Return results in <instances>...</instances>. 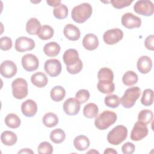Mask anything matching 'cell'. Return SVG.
<instances>
[{"mask_svg":"<svg viewBox=\"0 0 154 154\" xmlns=\"http://www.w3.org/2000/svg\"><path fill=\"white\" fill-rule=\"evenodd\" d=\"M75 97L81 103H84L89 99L90 93L87 90L81 89L77 91L75 94Z\"/></svg>","mask_w":154,"mask_h":154,"instance_id":"f35d334b","label":"cell"},{"mask_svg":"<svg viewBox=\"0 0 154 154\" xmlns=\"http://www.w3.org/2000/svg\"><path fill=\"white\" fill-rule=\"evenodd\" d=\"M134 10L137 14L145 16H151L153 14L154 5L151 1L140 0L135 2L134 5Z\"/></svg>","mask_w":154,"mask_h":154,"instance_id":"8992f818","label":"cell"},{"mask_svg":"<svg viewBox=\"0 0 154 154\" xmlns=\"http://www.w3.org/2000/svg\"><path fill=\"white\" fill-rule=\"evenodd\" d=\"M37 152L40 154H51L53 152V147L49 142L43 141L38 145Z\"/></svg>","mask_w":154,"mask_h":154,"instance_id":"74e56055","label":"cell"},{"mask_svg":"<svg viewBox=\"0 0 154 154\" xmlns=\"http://www.w3.org/2000/svg\"><path fill=\"white\" fill-rule=\"evenodd\" d=\"M128 136L127 128L123 125H117L111 130L107 135V140L112 145H119Z\"/></svg>","mask_w":154,"mask_h":154,"instance_id":"3957f363","label":"cell"},{"mask_svg":"<svg viewBox=\"0 0 154 154\" xmlns=\"http://www.w3.org/2000/svg\"><path fill=\"white\" fill-rule=\"evenodd\" d=\"M153 117V114L151 110L143 109L138 114V121L145 125H147L152 121Z\"/></svg>","mask_w":154,"mask_h":154,"instance_id":"d6a6232c","label":"cell"},{"mask_svg":"<svg viewBox=\"0 0 154 154\" xmlns=\"http://www.w3.org/2000/svg\"><path fill=\"white\" fill-rule=\"evenodd\" d=\"M122 24L128 29L139 28L141 25V19L132 13H125L121 19Z\"/></svg>","mask_w":154,"mask_h":154,"instance_id":"8fae6325","label":"cell"},{"mask_svg":"<svg viewBox=\"0 0 154 154\" xmlns=\"http://www.w3.org/2000/svg\"><path fill=\"white\" fill-rule=\"evenodd\" d=\"M34 41L27 37H19L15 41V49L19 52L31 51L35 48Z\"/></svg>","mask_w":154,"mask_h":154,"instance_id":"30bf717a","label":"cell"},{"mask_svg":"<svg viewBox=\"0 0 154 154\" xmlns=\"http://www.w3.org/2000/svg\"><path fill=\"white\" fill-rule=\"evenodd\" d=\"M97 78L99 82L111 83L113 82L114 73L112 70L107 67L101 68L97 73Z\"/></svg>","mask_w":154,"mask_h":154,"instance_id":"ffe728a7","label":"cell"},{"mask_svg":"<svg viewBox=\"0 0 154 154\" xmlns=\"http://www.w3.org/2000/svg\"><path fill=\"white\" fill-rule=\"evenodd\" d=\"M61 50L60 46L55 42H51L46 43L43 47V52L49 57L57 56Z\"/></svg>","mask_w":154,"mask_h":154,"instance_id":"7402d4cb","label":"cell"},{"mask_svg":"<svg viewBox=\"0 0 154 154\" xmlns=\"http://www.w3.org/2000/svg\"><path fill=\"white\" fill-rule=\"evenodd\" d=\"M41 26L40 21L36 18L32 17L28 20L26 24V31L30 35H35Z\"/></svg>","mask_w":154,"mask_h":154,"instance_id":"d4e9b609","label":"cell"},{"mask_svg":"<svg viewBox=\"0 0 154 154\" xmlns=\"http://www.w3.org/2000/svg\"><path fill=\"white\" fill-rule=\"evenodd\" d=\"M32 84L37 87L42 88L45 87L48 82L47 76L42 72L34 73L31 77Z\"/></svg>","mask_w":154,"mask_h":154,"instance_id":"44dd1931","label":"cell"},{"mask_svg":"<svg viewBox=\"0 0 154 154\" xmlns=\"http://www.w3.org/2000/svg\"><path fill=\"white\" fill-rule=\"evenodd\" d=\"M104 102L106 106L112 108H116L118 107L120 103V99L117 95L110 94L105 97Z\"/></svg>","mask_w":154,"mask_h":154,"instance_id":"d590c367","label":"cell"},{"mask_svg":"<svg viewBox=\"0 0 154 154\" xmlns=\"http://www.w3.org/2000/svg\"><path fill=\"white\" fill-rule=\"evenodd\" d=\"M141 103L146 106H150L153 102V91L150 88H147L143 91L141 99Z\"/></svg>","mask_w":154,"mask_h":154,"instance_id":"e575fe53","label":"cell"},{"mask_svg":"<svg viewBox=\"0 0 154 154\" xmlns=\"http://www.w3.org/2000/svg\"><path fill=\"white\" fill-rule=\"evenodd\" d=\"M138 78L137 73L133 71L129 70L125 72L122 77L123 83L126 86H132L138 82Z\"/></svg>","mask_w":154,"mask_h":154,"instance_id":"4dcf8cb0","label":"cell"},{"mask_svg":"<svg viewBox=\"0 0 154 154\" xmlns=\"http://www.w3.org/2000/svg\"><path fill=\"white\" fill-rule=\"evenodd\" d=\"M63 61L66 66H70L75 64L80 59L78 51L75 49L66 50L63 55Z\"/></svg>","mask_w":154,"mask_h":154,"instance_id":"d6986e66","label":"cell"},{"mask_svg":"<svg viewBox=\"0 0 154 154\" xmlns=\"http://www.w3.org/2000/svg\"><path fill=\"white\" fill-rule=\"evenodd\" d=\"M2 143L8 146H11L16 144L17 140V135L15 133L10 131H5L1 135Z\"/></svg>","mask_w":154,"mask_h":154,"instance_id":"cb8c5ba5","label":"cell"},{"mask_svg":"<svg viewBox=\"0 0 154 154\" xmlns=\"http://www.w3.org/2000/svg\"><path fill=\"white\" fill-rule=\"evenodd\" d=\"M99 108L94 103H88L85 105L83 109L84 116L88 119H93L97 116Z\"/></svg>","mask_w":154,"mask_h":154,"instance_id":"4316f807","label":"cell"},{"mask_svg":"<svg viewBox=\"0 0 154 154\" xmlns=\"http://www.w3.org/2000/svg\"><path fill=\"white\" fill-rule=\"evenodd\" d=\"M17 69L16 64L11 60L4 61L0 66V73L5 78H11L17 73Z\"/></svg>","mask_w":154,"mask_h":154,"instance_id":"4fadbf2b","label":"cell"},{"mask_svg":"<svg viewBox=\"0 0 154 154\" xmlns=\"http://www.w3.org/2000/svg\"><path fill=\"white\" fill-rule=\"evenodd\" d=\"M123 37V32L119 28L107 30L103 35L104 42L109 45H113L120 41Z\"/></svg>","mask_w":154,"mask_h":154,"instance_id":"52a82bcc","label":"cell"},{"mask_svg":"<svg viewBox=\"0 0 154 154\" xmlns=\"http://www.w3.org/2000/svg\"><path fill=\"white\" fill-rule=\"evenodd\" d=\"M11 39L8 37H2L0 39V48L2 51H8L12 47Z\"/></svg>","mask_w":154,"mask_h":154,"instance_id":"ab89813d","label":"cell"},{"mask_svg":"<svg viewBox=\"0 0 154 154\" xmlns=\"http://www.w3.org/2000/svg\"><path fill=\"white\" fill-rule=\"evenodd\" d=\"M91 14V5L89 3L84 2L73 7L72 10L71 17L75 22L82 23L90 18Z\"/></svg>","mask_w":154,"mask_h":154,"instance_id":"6da1fadb","label":"cell"},{"mask_svg":"<svg viewBox=\"0 0 154 154\" xmlns=\"http://www.w3.org/2000/svg\"><path fill=\"white\" fill-rule=\"evenodd\" d=\"M11 88L13 95L17 99L21 100L28 95V83L23 78L14 79L11 83Z\"/></svg>","mask_w":154,"mask_h":154,"instance_id":"5b68a950","label":"cell"},{"mask_svg":"<svg viewBox=\"0 0 154 154\" xmlns=\"http://www.w3.org/2000/svg\"><path fill=\"white\" fill-rule=\"evenodd\" d=\"M98 90L103 94H111L114 91L115 85L114 82L102 83L98 82L97 84Z\"/></svg>","mask_w":154,"mask_h":154,"instance_id":"8d00e7d4","label":"cell"},{"mask_svg":"<svg viewBox=\"0 0 154 154\" xmlns=\"http://www.w3.org/2000/svg\"><path fill=\"white\" fill-rule=\"evenodd\" d=\"M141 96V90L138 87H132L128 88L122 97L120 103L125 108H131L134 106L137 100Z\"/></svg>","mask_w":154,"mask_h":154,"instance_id":"277c9868","label":"cell"},{"mask_svg":"<svg viewBox=\"0 0 154 154\" xmlns=\"http://www.w3.org/2000/svg\"><path fill=\"white\" fill-rule=\"evenodd\" d=\"M90 152H91V153H93V152H94V153H99V152H98L97 151H96V150H93L92 151H91V150H90V151H88L87 153H90Z\"/></svg>","mask_w":154,"mask_h":154,"instance_id":"c3c4849f","label":"cell"},{"mask_svg":"<svg viewBox=\"0 0 154 154\" xmlns=\"http://www.w3.org/2000/svg\"><path fill=\"white\" fill-rule=\"evenodd\" d=\"M22 65L26 71L32 72L38 69L39 61L35 55L32 54H28L22 57Z\"/></svg>","mask_w":154,"mask_h":154,"instance_id":"7c38bea8","label":"cell"},{"mask_svg":"<svg viewBox=\"0 0 154 154\" xmlns=\"http://www.w3.org/2000/svg\"><path fill=\"white\" fill-rule=\"evenodd\" d=\"M81 108V103L73 97L67 99L63 103V110L69 116L76 115Z\"/></svg>","mask_w":154,"mask_h":154,"instance_id":"5bb4252c","label":"cell"},{"mask_svg":"<svg viewBox=\"0 0 154 154\" xmlns=\"http://www.w3.org/2000/svg\"><path fill=\"white\" fill-rule=\"evenodd\" d=\"M44 125L48 128H52L57 125L59 120L58 116L53 112L46 113L42 119Z\"/></svg>","mask_w":154,"mask_h":154,"instance_id":"f1b7e54d","label":"cell"},{"mask_svg":"<svg viewBox=\"0 0 154 154\" xmlns=\"http://www.w3.org/2000/svg\"><path fill=\"white\" fill-rule=\"evenodd\" d=\"M113 7L117 9H121L128 7L132 3L133 1L130 0H112L110 1Z\"/></svg>","mask_w":154,"mask_h":154,"instance_id":"60d3db41","label":"cell"},{"mask_svg":"<svg viewBox=\"0 0 154 154\" xmlns=\"http://www.w3.org/2000/svg\"><path fill=\"white\" fill-rule=\"evenodd\" d=\"M68 8L64 4H60L58 6L55 7L53 10V14L55 18L61 20L65 19L68 15Z\"/></svg>","mask_w":154,"mask_h":154,"instance_id":"836d02e7","label":"cell"},{"mask_svg":"<svg viewBox=\"0 0 154 154\" xmlns=\"http://www.w3.org/2000/svg\"><path fill=\"white\" fill-rule=\"evenodd\" d=\"M103 153L105 154L106 153H111V154H117V152L116 150H115L114 149L112 148H107L105 150V151L103 152Z\"/></svg>","mask_w":154,"mask_h":154,"instance_id":"bcb514c9","label":"cell"},{"mask_svg":"<svg viewBox=\"0 0 154 154\" xmlns=\"http://www.w3.org/2000/svg\"><path fill=\"white\" fill-rule=\"evenodd\" d=\"M66 138V134L63 130L60 128L55 129L51 131L50 134L51 140L55 143L60 144L64 141Z\"/></svg>","mask_w":154,"mask_h":154,"instance_id":"1f68e13d","label":"cell"},{"mask_svg":"<svg viewBox=\"0 0 154 154\" xmlns=\"http://www.w3.org/2000/svg\"><path fill=\"white\" fill-rule=\"evenodd\" d=\"M135 150V145L130 142H126L122 147V150L124 154H132L134 152Z\"/></svg>","mask_w":154,"mask_h":154,"instance_id":"7bdbcfd3","label":"cell"},{"mask_svg":"<svg viewBox=\"0 0 154 154\" xmlns=\"http://www.w3.org/2000/svg\"><path fill=\"white\" fill-rule=\"evenodd\" d=\"M99 40L97 37L92 33L86 34L82 40L84 48L88 51H94L99 46Z\"/></svg>","mask_w":154,"mask_h":154,"instance_id":"ac0fdd59","label":"cell"},{"mask_svg":"<svg viewBox=\"0 0 154 154\" xmlns=\"http://www.w3.org/2000/svg\"><path fill=\"white\" fill-rule=\"evenodd\" d=\"M46 2L47 4L51 6V7H57L60 4H61V1H60V0H53V1H46Z\"/></svg>","mask_w":154,"mask_h":154,"instance_id":"f6af8a7d","label":"cell"},{"mask_svg":"<svg viewBox=\"0 0 154 154\" xmlns=\"http://www.w3.org/2000/svg\"><path fill=\"white\" fill-rule=\"evenodd\" d=\"M82 62L81 60H79L75 64L70 66H66V69L69 73L75 75L81 71V70L82 69Z\"/></svg>","mask_w":154,"mask_h":154,"instance_id":"b9f144b4","label":"cell"},{"mask_svg":"<svg viewBox=\"0 0 154 154\" xmlns=\"http://www.w3.org/2000/svg\"><path fill=\"white\" fill-rule=\"evenodd\" d=\"M45 71L51 77H56L61 72V64L57 59H49L46 61L44 65Z\"/></svg>","mask_w":154,"mask_h":154,"instance_id":"9c48e42d","label":"cell"},{"mask_svg":"<svg viewBox=\"0 0 154 154\" xmlns=\"http://www.w3.org/2000/svg\"><path fill=\"white\" fill-rule=\"evenodd\" d=\"M18 153H34V152L30 149H22L18 152Z\"/></svg>","mask_w":154,"mask_h":154,"instance_id":"7dc6e473","label":"cell"},{"mask_svg":"<svg viewBox=\"0 0 154 154\" xmlns=\"http://www.w3.org/2000/svg\"><path fill=\"white\" fill-rule=\"evenodd\" d=\"M90 144V142L88 138L82 135L77 136L73 140L74 146L79 151L85 150L89 147Z\"/></svg>","mask_w":154,"mask_h":154,"instance_id":"603a6c76","label":"cell"},{"mask_svg":"<svg viewBox=\"0 0 154 154\" xmlns=\"http://www.w3.org/2000/svg\"><path fill=\"white\" fill-rule=\"evenodd\" d=\"M21 111L25 116L32 117L37 112V105L33 100L27 99L22 103Z\"/></svg>","mask_w":154,"mask_h":154,"instance_id":"9a60e30c","label":"cell"},{"mask_svg":"<svg viewBox=\"0 0 154 154\" xmlns=\"http://www.w3.org/2000/svg\"><path fill=\"white\" fill-rule=\"evenodd\" d=\"M54 29L49 25H45L40 27L37 32V36L39 38L43 40H47L51 38L54 35Z\"/></svg>","mask_w":154,"mask_h":154,"instance_id":"83f0119b","label":"cell"},{"mask_svg":"<svg viewBox=\"0 0 154 154\" xmlns=\"http://www.w3.org/2000/svg\"><path fill=\"white\" fill-rule=\"evenodd\" d=\"M153 41H154V36L153 35H150L146 37L144 41V46L145 47L150 51L154 50L153 46Z\"/></svg>","mask_w":154,"mask_h":154,"instance_id":"ee69618b","label":"cell"},{"mask_svg":"<svg viewBox=\"0 0 154 154\" xmlns=\"http://www.w3.org/2000/svg\"><path fill=\"white\" fill-rule=\"evenodd\" d=\"M149 133V130L146 125L140 122H137L131 131V139L135 141L141 140L145 138Z\"/></svg>","mask_w":154,"mask_h":154,"instance_id":"ba28073f","label":"cell"},{"mask_svg":"<svg viewBox=\"0 0 154 154\" xmlns=\"http://www.w3.org/2000/svg\"><path fill=\"white\" fill-rule=\"evenodd\" d=\"M50 96L54 101L60 102L66 96V90L63 87L60 85H56L51 89Z\"/></svg>","mask_w":154,"mask_h":154,"instance_id":"484cf974","label":"cell"},{"mask_svg":"<svg viewBox=\"0 0 154 154\" xmlns=\"http://www.w3.org/2000/svg\"><path fill=\"white\" fill-rule=\"evenodd\" d=\"M117 119V114L114 112L106 110L97 116L94 120V125L98 129L105 130L113 125Z\"/></svg>","mask_w":154,"mask_h":154,"instance_id":"7a4b0ae2","label":"cell"},{"mask_svg":"<svg viewBox=\"0 0 154 154\" xmlns=\"http://www.w3.org/2000/svg\"><path fill=\"white\" fill-rule=\"evenodd\" d=\"M63 33L65 37L71 41L78 40L81 36L79 29L77 26L70 23L67 24L64 26Z\"/></svg>","mask_w":154,"mask_h":154,"instance_id":"e0dca14e","label":"cell"},{"mask_svg":"<svg viewBox=\"0 0 154 154\" xmlns=\"http://www.w3.org/2000/svg\"><path fill=\"white\" fill-rule=\"evenodd\" d=\"M137 66L138 71L143 73L146 74L149 73L152 67V61L150 58L146 55L140 57L137 63Z\"/></svg>","mask_w":154,"mask_h":154,"instance_id":"2e32d148","label":"cell"},{"mask_svg":"<svg viewBox=\"0 0 154 154\" xmlns=\"http://www.w3.org/2000/svg\"><path fill=\"white\" fill-rule=\"evenodd\" d=\"M5 125L11 129H16L20 126L21 121L19 117L14 113L8 114L5 118Z\"/></svg>","mask_w":154,"mask_h":154,"instance_id":"f546056e","label":"cell"}]
</instances>
